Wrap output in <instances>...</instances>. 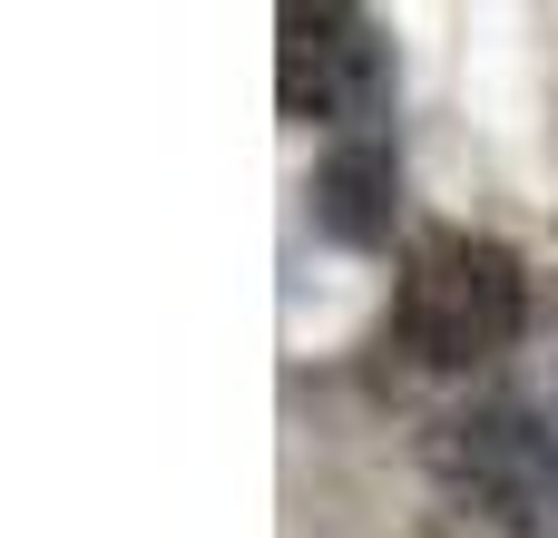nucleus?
<instances>
[{
  "label": "nucleus",
  "instance_id": "obj_1",
  "mask_svg": "<svg viewBox=\"0 0 558 538\" xmlns=\"http://www.w3.org/2000/svg\"><path fill=\"white\" fill-rule=\"evenodd\" d=\"M422 461L461 519H481L500 538H558V363L441 412Z\"/></svg>",
  "mask_w": 558,
  "mask_h": 538
},
{
  "label": "nucleus",
  "instance_id": "obj_2",
  "mask_svg": "<svg viewBox=\"0 0 558 538\" xmlns=\"http://www.w3.org/2000/svg\"><path fill=\"white\" fill-rule=\"evenodd\" d=\"M530 333V274L500 235H471V225H432L412 235L402 255V294H392V343L422 363V372H500Z\"/></svg>",
  "mask_w": 558,
  "mask_h": 538
},
{
  "label": "nucleus",
  "instance_id": "obj_3",
  "mask_svg": "<svg viewBox=\"0 0 558 538\" xmlns=\"http://www.w3.org/2000/svg\"><path fill=\"white\" fill-rule=\"evenodd\" d=\"M275 98L294 127H333V137H383L392 118V39L373 10L343 0H294L275 20Z\"/></svg>",
  "mask_w": 558,
  "mask_h": 538
},
{
  "label": "nucleus",
  "instance_id": "obj_4",
  "mask_svg": "<svg viewBox=\"0 0 558 538\" xmlns=\"http://www.w3.org/2000/svg\"><path fill=\"white\" fill-rule=\"evenodd\" d=\"M392 206H402L392 137H333V157L314 167V225L333 245H392Z\"/></svg>",
  "mask_w": 558,
  "mask_h": 538
}]
</instances>
